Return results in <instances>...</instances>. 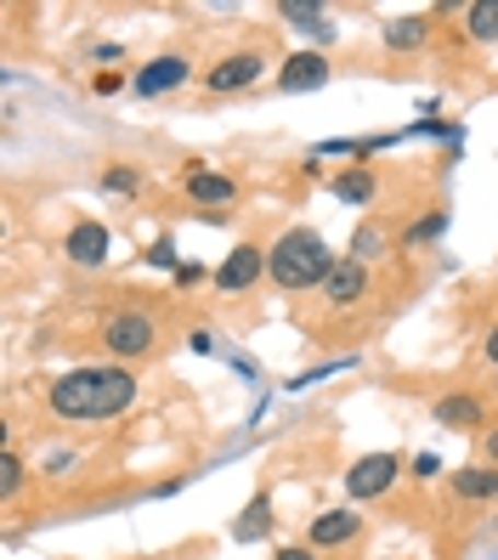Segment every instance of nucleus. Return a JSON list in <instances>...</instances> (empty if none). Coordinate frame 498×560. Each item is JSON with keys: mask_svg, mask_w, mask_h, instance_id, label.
<instances>
[{"mask_svg": "<svg viewBox=\"0 0 498 560\" xmlns=\"http://www.w3.org/2000/svg\"><path fill=\"white\" fill-rule=\"evenodd\" d=\"M46 402L57 419L69 424H91V419H119L130 402H137V374L119 369V362H85V369L57 374Z\"/></svg>", "mask_w": 498, "mask_h": 560, "instance_id": "obj_1", "label": "nucleus"}, {"mask_svg": "<svg viewBox=\"0 0 498 560\" xmlns=\"http://www.w3.org/2000/svg\"><path fill=\"white\" fill-rule=\"evenodd\" d=\"M340 255H328L317 226H289V233L267 249V272L278 289H323Z\"/></svg>", "mask_w": 498, "mask_h": 560, "instance_id": "obj_2", "label": "nucleus"}, {"mask_svg": "<svg viewBox=\"0 0 498 560\" xmlns=\"http://www.w3.org/2000/svg\"><path fill=\"white\" fill-rule=\"evenodd\" d=\"M103 346H108L114 357H125V362H137V357H148V351L159 346V323H153L148 312H114V317L103 323Z\"/></svg>", "mask_w": 498, "mask_h": 560, "instance_id": "obj_3", "label": "nucleus"}, {"mask_svg": "<svg viewBox=\"0 0 498 560\" xmlns=\"http://www.w3.org/2000/svg\"><path fill=\"white\" fill-rule=\"evenodd\" d=\"M396 476H403V458H396V453H362L357 465L346 470V492H351V504L385 499V492L396 487Z\"/></svg>", "mask_w": 498, "mask_h": 560, "instance_id": "obj_4", "label": "nucleus"}, {"mask_svg": "<svg viewBox=\"0 0 498 560\" xmlns=\"http://www.w3.org/2000/svg\"><path fill=\"white\" fill-rule=\"evenodd\" d=\"M260 278H267V249H260V244H232L227 260L216 267V289H221V294H244V289H255Z\"/></svg>", "mask_w": 498, "mask_h": 560, "instance_id": "obj_5", "label": "nucleus"}, {"mask_svg": "<svg viewBox=\"0 0 498 560\" xmlns=\"http://www.w3.org/2000/svg\"><path fill=\"white\" fill-rule=\"evenodd\" d=\"M187 74H193V62H187L182 51H164V57L142 62V69L130 74V91H137V96H164V91L187 85Z\"/></svg>", "mask_w": 498, "mask_h": 560, "instance_id": "obj_6", "label": "nucleus"}, {"mask_svg": "<svg viewBox=\"0 0 498 560\" xmlns=\"http://www.w3.org/2000/svg\"><path fill=\"white\" fill-rule=\"evenodd\" d=\"M260 69H267V57H260V51H232V57L216 62V69H205V91H210V96L244 91V85L260 80Z\"/></svg>", "mask_w": 498, "mask_h": 560, "instance_id": "obj_7", "label": "nucleus"}, {"mask_svg": "<svg viewBox=\"0 0 498 560\" xmlns=\"http://www.w3.org/2000/svg\"><path fill=\"white\" fill-rule=\"evenodd\" d=\"M328 57L323 51H294L283 69H278V91L283 96H301V91H317V85H328Z\"/></svg>", "mask_w": 498, "mask_h": 560, "instance_id": "obj_8", "label": "nucleus"}, {"mask_svg": "<svg viewBox=\"0 0 498 560\" xmlns=\"http://www.w3.org/2000/svg\"><path fill=\"white\" fill-rule=\"evenodd\" d=\"M362 294H369V267L362 260H335V272H328V283H323V301L335 306V312H346V306H357Z\"/></svg>", "mask_w": 498, "mask_h": 560, "instance_id": "obj_9", "label": "nucleus"}, {"mask_svg": "<svg viewBox=\"0 0 498 560\" xmlns=\"http://www.w3.org/2000/svg\"><path fill=\"white\" fill-rule=\"evenodd\" d=\"M357 533H362L357 504H351V510H323V515L306 526V544H312V549H340V544H351Z\"/></svg>", "mask_w": 498, "mask_h": 560, "instance_id": "obj_10", "label": "nucleus"}, {"mask_svg": "<svg viewBox=\"0 0 498 560\" xmlns=\"http://www.w3.org/2000/svg\"><path fill=\"white\" fill-rule=\"evenodd\" d=\"M69 260L74 267H103L108 260V226L103 221H74V233H69Z\"/></svg>", "mask_w": 498, "mask_h": 560, "instance_id": "obj_11", "label": "nucleus"}, {"mask_svg": "<svg viewBox=\"0 0 498 560\" xmlns=\"http://www.w3.org/2000/svg\"><path fill=\"white\" fill-rule=\"evenodd\" d=\"M430 413H437L442 431H487V408L476 397H464V390H459V397H442Z\"/></svg>", "mask_w": 498, "mask_h": 560, "instance_id": "obj_12", "label": "nucleus"}, {"mask_svg": "<svg viewBox=\"0 0 498 560\" xmlns=\"http://www.w3.org/2000/svg\"><path fill=\"white\" fill-rule=\"evenodd\" d=\"M187 199L210 205V210H227V205H239V182L221 176V171H198V176H187Z\"/></svg>", "mask_w": 498, "mask_h": 560, "instance_id": "obj_13", "label": "nucleus"}, {"mask_svg": "<svg viewBox=\"0 0 498 560\" xmlns=\"http://www.w3.org/2000/svg\"><path fill=\"white\" fill-rule=\"evenodd\" d=\"M448 487L471 504H487V499H498V465H464L448 476Z\"/></svg>", "mask_w": 498, "mask_h": 560, "instance_id": "obj_14", "label": "nucleus"}, {"mask_svg": "<svg viewBox=\"0 0 498 560\" xmlns=\"http://www.w3.org/2000/svg\"><path fill=\"white\" fill-rule=\"evenodd\" d=\"M273 526H278L273 521V499H267V492H255V499L239 510V521H232V538H239V544H260Z\"/></svg>", "mask_w": 498, "mask_h": 560, "instance_id": "obj_15", "label": "nucleus"}, {"mask_svg": "<svg viewBox=\"0 0 498 560\" xmlns=\"http://www.w3.org/2000/svg\"><path fill=\"white\" fill-rule=\"evenodd\" d=\"M425 35H430V18H419V12H408V18H391L380 40H385L391 51H414V46H419Z\"/></svg>", "mask_w": 498, "mask_h": 560, "instance_id": "obj_16", "label": "nucleus"}, {"mask_svg": "<svg viewBox=\"0 0 498 560\" xmlns=\"http://www.w3.org/2000/svg\"><path fill=\"white\" fill-rule=\"evenodd\" d=\"M328 187H335V199H340V205H374V192H380L374 171H340Z\"/></svg>", "mask_w": 498, "mask_h": 560, "instance_id": "obj_17", "label": "nucleus"}, {"mask_svg": "<svg viewBox=\"0 0 498 560\" xmlns=\"http://www.w3.org/2000/svg\"><path fill=\"white\" fill-rule=\"evenodd\" d=\"M294 28H301V35H317V40H335V23H328V12L323 7H301V0H283L278 7Z\"/></svg>", "mask_w": 498, "mask_h": 560, "instance_id": "obj_18", "label": "nucleus"}, {"mask_svg": "<svg viewBox=\"0 0 498 560\" xmlns=\"http://www.w3.org/2000/svg\"><path fill=\"white\" fill-rule=\"evenodd\" d=\"M380 255H385V226L380 221H362L357 233H351V260L369 267V260H380Z\"/></svg>", "mask_w": 498, "mask_h": 560, "instance_id": "obj_19", "label": "nucleus"}, {"mask_svg": "<svg viewBox=\"0 0 498 560\" xmlns=\"http://www.w3.org/2000/svg\"><path fill=\"white\" fill-rule=\"evenodd\" d=\"M464 28H471V40H498V0H476L471 12H464Z\"/></svg>", "mask_w": 498, "mask_h": 560, "instance_id": "obj_20", "label": "nucleus"}, {"mask_svg": "<svg viewBox=\"0 0 498 560\" xmlns=\"http://www.w3.org/2000/svg\"><path fill=\"white\" fill-rule=\"evenodd\" d=\"M437 233H448V210H430L425 221H414L403 244H430V238H437Z\"/></svg>", "mask_w": 498, "mask_h": 560, "instance_id": "obj_21", "label": "nucleus"}, {"mask_svg": "<svg viewBox=\"0 0 498 560\" xmlns=\"http://www.w3.org/2000/svg\"><path fill=\"white\" fill-rule=\"evenodd\" d=\"M23 487V458L7 447V453H0V492H7V499H12V492Z\"/></svg>", "mask_w": 498, "mask_h": 560, "instance_id": "obj_22", "label": "nucleus"}, {"mask_svg": "<svg viewBox=\"0 0 498 560\" xmlns=\"http://www.w3.org/2000/svg\"><path fill=\"white\" fill-rule=\"evenodd\" d=\"M103 187H108V192H137L142 176H137V171H125V164H114V171H103Z\"/></svg>", "mask_w": 498, "mask_h": 560, "instance_id": "obj_23", "label": "nucleus"}, {"mask_svg": "<svg viewBox=\"0 0 498 560\" xmlns=\"http://www.w3.org/2000/svg\"><path fill=\"white\" fill-rule=\"evenodd\" d=\"M273 560H317V549H312V544H283Z\"/></svg>", "mask_w": 498, "mask_h": 560, "instance_id": "obj_24", "label": "nucleus"}, {"mask_svg": "<svg viewBox=\"0 0 498 560\" xmlns=\"http://www.w3.org/2000/svg\"><path fill=\"white\" fill-rule=\"evenodd\" d=\"M482 453H487V465H498V424H493V431H482Z\"/></svg>", "mask_w": 498, "mask_h": 560, "instance_id": "obj_25", "label": "nucleus"}, {"mask_svg": "<svg viewBox=\"0 0 498 560\" xmlns=\"http://www.w3.org/2000/svg\"><path fill=\"white\" fill-rule=\"evenodd\" d=\"M119 85H125V74H96V91H103V96L119 91Z\"/></svg>", "mask_w": 498, "mask_h": 560, "instance_id": "obj_26", "label": "nucleus"}, {"mask_svg": "<svg viewBox=\"0 0 498 560\" xmlns=\"http://www.w3.org/2000/svg\"><path fill=\"white\" fill-rule=\"evenodd\" d=\"M487 362L498 369V323H493V335H487Z\"/></svg>", "mask_w": 498, "mask_h": 560, "instance_id": "obj_27", "label": "nucleus"}]
</instances>
